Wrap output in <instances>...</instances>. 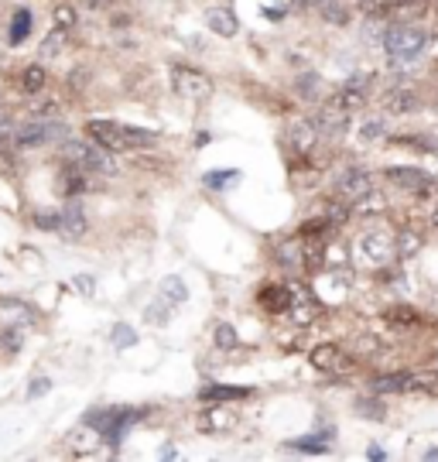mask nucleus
Listing matches in <instances>:
<instances>
[{
	"label": "nucleus",
	"instance_id": "obj_1",
	"mask_svg": "<svg viewBox=\"0 0 438 462\" xmlns=\"http://www.w3.org/2000/svg\"><path fill=\"white\" fill-rule=\"evenodd\" d=\"M86 134L89 141H96L99 148L106 151H124V148H148L158 141L154 131L144 127H127V123H116V120H89L86 123Z\"/></svg>",
	"mask_w": 438,
	"mask_h": 462
},
{
	"label": "nucleus",
	"instance_id": "obj_2",
	"mask_svg": "<svg viewBox=\"0 0 438 462\" xmlns=\"http://www.w3.org/2000/svg\"><path fill=\"white\" fill-rule=\"evenodd\" d=\"M62 158H65V161H76V165L89 168V172L116 175L114 154L106 151V148H99L96 141H72V137H65V144H62Z\"/></svg>",
	"mask_w": 438,
	"mask_h": 462
},
{
	"label": "nucleus",
	"instance_id": "obj_3",
	"mask_svg": "<svg viewBox=\"0 0 438 462\" xmlns=\"http://www.w3.org/2000/svg\"><path fill=\"white\" fill-rule=\"evenodd\" d=\"M383 48H387L394 58L415 62V58L428 48V31H421V28H415V24H398V28H387Z\"/></svg>",
	"mask_w": 438,
	"mask_h": 462
},
{
	"label": "nucleus",
	"instance_id": "obj_4",
	"mask_svg": "<svg viewBox=\"0 0 438 462\" xmlns=\"http://www.w3.org/2000/svg\"><path fill=\"white\" fill-rule=\"evenodd\" d=\"M65 137H69V131H65L62 123L31 120V123H24V127H14L11 144H18V148H41V144H48V141H65Z\"/></svg>",
	"mask_w": 438,
	"mask_h": 462
},
{
	"label": "nucleus",
	"instance_id": "obj_5",
	"mask_svg": "<svg viewBox=\"0 0 438 462\" xmlns=\"http://www.w3.org/2000/svg\"><path fill=\"white\" fill-rule=\"evenodd\" d=\"M172 86L185 99H206L212 93V79L199 69H189V65H172Z\"/></svg>",
	"mask_w": 438,
	"mask_h": 462
},
{
	"label": "nucleus",
	"instance_id": "obj_6",
	"mask_svg": "<svg viewBox=\"0 0 438 462\" xmlns=\"http://www.w3.org/2000/svg\"><path fill=\"white\" fill-rule=\"evenodd\" d=\"M336 192L343 202L349 206H360L366 195H373V175L366 168H346L339 178H336Z\"/></svg>",
	"mask_w": 438,
	"mask_h": 462
},
{
	"label": "nucleus",
	"instance_id": "obj_7",
	"mask_svg": "<svg viewBox=\"0 0 438 462\" xmlns=\"http://www.w3.org/2000/svg\"><path fill=\"white\" fill-rule=\"evenodd\" d=\"M387 182H394V185H400V189H407V192L418 195V199H428L432 189H435V178L425 175L421 168H411V165H394V168H387Z\"/></svg>",
	"mask_w": 438,
	"mask_h": 462
},
{
	"label": "nucleus",
	"instance_id": "obj_8",
	"mask_svg": "<svg viewBox=\"0 0 438 462\" xmlns=\"http://www.w3.org/2000/svg\"><path fill=\"white\" fill-rule=\"evenodd\" d=\"M312 123H315V131L322 137H329V141H339V137L349 131V114L346 110H336V106H329L325 103L319 114L312 116Z\"/></svg>",
	"mask_w": 438,
	"mask_h": 462
},
{
	"label": "nucleus",
	"instance_id": "obj_9",
	"mask_svg": "<svg viewBox=\"0 0 438 462\" xmlns=\"http://www.w3.org/2000/svg\"><path fill=\"white\" fill-rule=\"evenodd\" d=\"M308 360H312L315 370H329V373H343V370H349V356H346L343 346H336V343H322V346H315Z\"/></svg>",
	"mask_w": 438,
	"mask_h": 462
},
{
	"label": "nucleus",
	"instance_id": "obj_10",
	"mask_svg": "<svg viewBox=\"0 0 438 462\" xmlns=\"http://www.w3.org/2000/svg\"><path fill=\"white\" fill-rule=\"evenodd\" d=\"M291 302H295V295H291V288H285V285H264L261 295H257V305L264 308V312H274V315L288 312Z\"/></svg>",
	"mask_w": 438,
	"mask_h": 462
},
{
	"label": "nucleus",
	"instance_id": "obj_11",
	"mask_svg": "<svg viewBox=\"0 0 438 462\" xmlns=\"http://www.w3.org/2000/svg\"><path fill=\"white\" fill-rule=\"evenodd\" d=\"M370 387H373L377 397L398 394V390H415V373H407V370H400V373H380V377L370 380Z\"/></svg>",
	"mask_w": 438,
	"mask_h": 462
},
{
	"label": "nucleus",
	"instance_id": "obj_12",
	"mask_svg": "<svg viewBox=\"0 0 438 462\" xmlns=\"http://www.w3.org/2000/svg\"><path fill=\"white\" fill-rule=\"evenodd\" d=\"M380 110L390 116H407L418 110V97H415L411 89H390V93L380 99Z\"/></svg>",
	"mask_w": 438,
	"mask_h": 462
},
{
	"label": "nucleus",
	"instance_id": "obj_13",
	"mask_svg": "<svg viewBox=\"0 0 438 462\" xmlns=\"http://www.w3.org/2000/svg\"><path fill=\"white\" fill-rule=\"evenodd\" d=\"M236 424V414L233 411H226V407H209V411H202L199 418H195V428L199 431H226V428H233Z\"/></svg>",
	"mask_w": 438,
	"mask_h": 462
},
{
	"label": "nucleus",
	"instance_id": "obj_14",
	"mask_svg": "<svg viewBox=\"0 0 438 462\" xmlns=\"http://www.w3.org/2000/svg\"><path fill=\"white\" fill-rule=\"evenodd\" d=\"M315 137H319V131H315L312 120H291V123H288V141H291L295 151H312Z\"/></svg>",
	"mask_w": 438,
	"mask_h": 462
},
{
	"label": "nucleus",
	"instance_id": "obj_15",
	"mask_svg": "<svg viewBox=\"0 0 438 462\" xmlns=\"http://www.w3.org/2000/svg\"><path fill=\"white\" fill-rule=\"evenodd\" d=\"M325 103L336 106V110H346V114H356V110H363V103H366V93H363V89H353V86H339L336 93H329Z\"/></svg>",
	"mask_w": 438,
	"mask_h": 462
},
{
	"label": "nucleus",
	"instance_id": "obj_16",
	"mask_svg": "<svg viewBox=\"0 0 438 462\" xmlns=\"http://www.w3.org/2000/svg\"><path fill=\"white\" fill-rule=\"evenodd\" d=\"M206 24H209V31L223 35V38H233V35L240 31V21L233 18V11H226V7H212V11H206Z\"/></svg>",
	"mask_w": 438,
	"mask_h": 462
},
{
	"label": "nucleus",
	"instance_id": "obj_17",
	"mask_svg": "<svg viewBox=\"0 0 438 462\" xmlns=\"http://www.w3.org/2000/svg\"><path fill=\"white\" fill-rule=\"evenodd\" d=\"M425 247V233L415 230V226H400L398 240H394V253H398L400 260H407V257H415V253Z\"/></svg>",
	"mask_w": 438,
	"mask_h": 462
},
{
	"label": "nucleus",
	"instance_id": "obj_18",
	"mask_svg": "<svg viewBox=\"0 0 438 462\" xmlns=\"http://www.w3.org/2000/svg\"><path fill=\"white\" fill-rule=\"evenodd\" d=\"M250 397V387H236V384H206L202 387V401H243Z\"/></svg>",
	"mask_w": 438,
	"mask_h": 462
},
{
	"label": "nucleus",
	"instance_id": "obj_19",
	"mask_svg": "<svg viewBox=\"0 0 438 462\" xmlns=\"http://www.w3.org/2000/svg\"><path fill=\"white\" fill-rule=\"evenodd\" d=\"M428 0H394V7H390V14L400 21V24H415L428 14Z\"/></svg>",
	"mask_w": 438,
	"mask_h": 462
},
{
	"label": "nucleus",
	"instance_id": "obj_20",
	"mask_svg": "<svg viewBox=\"0 0 438 462\" xmlns=\"http://www.w3.org/2000/svg\"><path fill=\"white\" fill-rule=\"evenodd\" d=\"M86 230H89L86 212L79 209L76 202H72V206H65V212H62V233H65V236H72V240H79Z\"/></svg>",
	"mask_w": 438,
	"mask_h": 462
},
{
	"label": "nucleus",
	"instance_id": "obj_21",
	"mask_svg": "<svg viewBox=\"0 0 438 462\" xmlns=\"http://www.w3.org/2000/svg\"><path fill=\"white\" fill-rule=\"evenodd\" d=\"M360 247H363V253H366L370 260H387V253L394 251L390 240H387L383 233H366V236L360 240Z\"/></svg>",
	"mask_w": 438,
	"mask_h": 462
},
{
	"label": "nucleus",
	"instance_id": "obj_22",
	"mask_svg": "<svg viewBox=\"0 0 438 462\" xmlns=\"http://www.w3.org/2000/svg\"><path fill=\"white\" fill-rule=\"evenodd\" d=\"M278 264L288 270H302L305 268V243H281L278 247Z\"/></svg>",
	"mask_w": 438,
	"mask_h": 462
},
{
	"label": "nucleus",
	"instance_id": "obj_23",
	"mask_svg": "<svg viewBox=\"0 0 438 462\" xmlns=\"http://www.w3.org/2000/svg\"><path fill=\"white\" fill-rule=\"evenodd\" d=\"M69 449H72L76 456H93V449H96V428H89V424L76 428V431L69 435Z\"/></svg>",
	"mask_w": 438,
	"mask_h": 462
},
{
	"label": "nucleus",
	"instance_id": "obj_24",
	"mask_svg": "<svg viewBox=\"0 0 438 462\" xmlns=\"http://www.w3.org/2000/svg\"><path fill=\"white\" fill-rule=\"evenodd\" d=\"M45 82H48V72L41 69V62L38 65H28V69L21 72V89H24V93H41Z\"/></svg>",
	"mask_w": 438,
	"mask_h": 462
},
{
	"label": "nucleus",
	"instance_id": "obj_25",
	"mask_svg": "<svg viewBox=\"0 0 438 462\" xmlns=\"http://www.w3.org/2000/svg\"><path fill=\"white\" fill-rule=\"evenodd\" d=\"M65 41H69V35H65L62 28H55V31H48V35H45V41H41V48H38V58H41V62L55 58L58 52L65 48Z\"/></svg>",
	"mask_w": 438,
	"mask_h": 462
},
{
	"label": "nucleus",
	"instance_id": "obj_26",
	"mask_svg": "<svg viewBox=\"0 0 438 462\" xmlns=\"http://www.w3.org/2000/svg\"><path fill=\"white\" fill-rule=\"evenodd\" d=\"M295 93L302 99H319L322 97V79L315 76V72H305V76L295 79Z\"/></svg>",
	"mask_w": 438,
	"mask_h": 462
},
{
	"label": "nucleus",
	"instance_id": "obj_27",
	"mask_svg": "<svg viewBox=\"0 0 438 462\" xmlns=\"http://www.w3.org/2000/svg\"><path fill=\"white\" fill-rule=\"evenodd\" d=\"M28 31H31V11H24V7H21L18 14H14V21H11L7 38H11V45H21V41L28 38Z\"/></svg>",
	"mask_w": 438,
	"mask_h": 462
},
{
	"label": "nucleus",
	"instance_id": "obj_28",
	"mask_svg": "<svg viewBox=\"0 0 438 462\" xmlns=\"http://www.w3.org/2000/svg\"><path fill=\"white\" fill-rule=\"evenodd\" d=\"M0 312L11 315L14 322H31V319H35V312L24 305V302H18V298H0Z\"/></svg>",
	"mask_w": 438,
	"mask_h": 462
},
{
	"label": "nucleus",
	"instance_id": "obj_29",
	"mask_svg": "<svg viewBox=\"0 0 438 462\" xmlns=\"http://www.w3.org/2000/svg\"><path fill=\"white\" fill-rule=\"evenodd\" d=\"M161 298L168 302V305H182L185 298H189V291L182 285V277H165V285H161Z\"/></svg>",
	"mask_w": 438,
	"mask_h": 462
},
{
	"label": "nucleus",
	"instance_id": "obj_30",
	"mask_svg": "<svg viewBox=\"0 0 438 462\" xmlns=\"http://www.w3.org/2000/svg\"><path fill=\"white\" fill-rule=\"evenodd\" d=\"M291 319L298 322V326H308L312 319H315V312H319V302L315 298H305V302H291Z\"/></svg>",
	"mask_w": 438,
	"mask_h": 462
},
{
	"label": "nucleus",
	"instance_id": "obj_31",
	"mask_svg": "<svg viewBox=\"0 0 438 462\" xmlns=\"http://www.w3.org/2000/svg\"><path fill=\"white\" fill-rule=\"evenodd\" d=\"M363 38L370 41V45H383V38H387V21H383V11L366 21V31H363Z\"/></svg>",
	"mask_w": 438,
	"mask_h": 462
},
{
	"label": "nucleus",
	"instance_id": "obj_32",
	"mask_svg": "<svg viewBox=\"0 0 438 462\" xmlns=\"http://www.w3.org/2000/svg\"><path fill=\"white\" fill-rule=\"evenodd\" d=\"M212 339H216V346H219V349H236V346H240V336H236V329L226 326V322H219V326L212 329Z\"/></svg>",
	"mask_w": 438,
	"mask_h": 462
},
{
	"label": "nucleus",
	"instance_id": "obj_33",
	"mask_svg": "<svg viewBox=\"0 0 438 462\" xmlns=\"http://www.w3.org/2000/svg\"><path fill=\"white\" fill-rule=\"evenodd\" d=\"M322 4V18L332 21V24H346L349 21V11H346L343 0H319Z\"/></svg>",
	"mask_w": 438,
	"mask_h": 462
},
{
	"label": "nucleus",
	"instance_id": "obj_34",
	"mask_svg": "<svg viewBox=\"0 0 438 462\" xmlns=\"http://www.w3.org/2000/svg\"><path fill=\"white\" fill-rule=\"evenodd\" d=\"M356 411H363L370 422H383V418H387V407H383L377 397H360V401H356Z\"/></svg>",
	"mask_w": 438,
	"mask_h": 462
},
{
	"label": "nucleus",
	"instance_id": "obj_35",
	"mask_svg": "<svg viewBox=\"0 0 438 462\" xmlns=\"http://www.w3.org/2000/svg\"><path fill=\"white\" fill-rule=\"evenodd\" d=\"M35 226H38V230H45V233L62 230V212H52V209L35 212Z\"/></svg>",
	"mask_w": 438,
	"mask_h": 462
},
{
	"label": "nucleus",
	"instance_id": "obj_36",
	"mask_svg": "<svg viewBox=\"0 0 438 462\" xmlns=\"http://www.w3.org/2000/svg\"><path fill=\"white\" fill-rule=\"evenodd\" d=\"M325 219H329L332 226H343L346 219H349V202H343V199H339V202H329V206H325Z\"/></svg>",
	"mask_w": 438,
	"mask_h": 462
},
{
	"label": "nucleus",
	"instance_id": "obj_37",
	"mask_svg": "<svg viewBox=\"0 0 438 462\" xmlns=\"http://www.w3.org/2000/svg\"><path fill=\"white\" fill-rule=\"evenodd\" d=\"M291 449H302V452H315V456H322V452H329V442H322V439H315V435H308V439H291Z\"/></svg>",
	"mask_w": 438,
	"mask_h": 462
},
{
	"label": "nucleus",
	"instance_id": "obj_38",
	"mask_svg": "<svg viewBox=\"0 0 438 462\" xmlns=\"http://www.w3.org/2000/svg\"><path fill=\"white\" fill-rule=\"evenodd\" d=\"M110 339H114L116 349H131L133 343H137V332H133L131 326H124V322H120V326H114V336H110Z\"/></svg>",
	"mask_w": 438,
	"mask_h": 462
},
{
	"label": "nucleus",
	"instance_id": "obj_39",
	"mask_svg": "<svg viewBox=\"0 0 438 462\" xmlns=\"http://www.w3.org/2000/svg\"><path fill=\"white\" fill-rule=\"evenodd\" d=\"M55 28H62V31L76 28V7L72 4H58L55 7Z\"/></svg>",
	"mask_w": 438,
	"mask_h": 462
},
{
	"label": "nucleus",
	"instance_id": "obj_40",
	"mask_svg": "<svg viewBox=\"0 0 438 462\" xmlns=\"http://www.w3.org/2000/svg\"><path fill=\"white\" fill-rule=\"evenodd\" d=\"M0 343H4V349L18 353L21 343H24V329H21V326H7V329H4V336H0Z\"/></svg>",
	"mask_w": 438,
	"mask_h": 462
},
{
	"label": "nucleus",
	"instance_id": "obj_41",
	"mask_svg": "<svg viewBox=\"0 0 438 462\" xmlns=\"http://www.w3.org/2000/svg\"><path fill=\"white\" fill-rule=\"evenodd\" d=\"M236 168H229V172H212V175H206V185L209 189H223V185H229V182H236Z\"/></svg>",
	"mask_w": 438,
	"mask_h": 462
},
{
	"label": "nucleus",
	"instance_id": "obj_42",
	"mask_svg": "<svg viewBox=\"0 0 438 462\" xmlns=\"http://www.w3.org/2000/svg\"><path fill=\"white\" fill-rule=\"evenodd\" d=\"M383 134H387V123H383V120H370V123H363V131H360L363 141H377V137H383Z\"/></svg>",
	"mask_w": 438,
	"mask_h": 462
},
{
	"label": "nucleus",
	"instance_id": "obj_43",
	"mask_svg": "<svg viewBox=\"0 0 438 462\" xmlns=\"http://www.w3.org/2000/svg\"><path fill=\"white\" fill-rule=\"evenodd\" d=\"M329 230V223H319V219H312V223H305L302 226V240H319L322 233Z\"/></svg>",
	"mask_w": 438,
	"mask_h": 462
},
{
	"label": "nucleus",
	"instance_id": "obj_44",
	"mask_svg": "<svg viewBox=\"0 0 438 462\" xmlns=\"http://www.w3.org/2000/svg\"><path fill=\"white\" fill-rule=\"evenodd\" d=\"M48 387H52V380H48V377H35V380H31V387H28V397L48 394Z\"/></svg>",
	"mask_w": 438,
	"mask_h": 462
},
{
	"label": "nucleus",
	"instance_id": "obj_45",
	"mask_svg": "<svg viewBox=\"0 0 438 462\" xmlns=\"http://www.w3.org/2000/svg\"><path fill=\"white\" fill-rule=\"evenodd\" d=\"M76 288L82 291V295H93V277H89V274H79V277H76Z\"/></svg>",
	"mask_w": 438,
	"mask_h": 462
},
{
	"label": "nucleus",
	"instance_id": "obj_46",
	"mask_svg": "<svg viewBox=\"0 0 438 462\" xmlns=\"http://www.w3.org/2000/svg\"><path fill=\"white\" fill-rule=\"evenodd\" d=\"M366 82H370V76H349L343 86H353V89H363V93H366Z\"/></svg>",
	"mask_w": 438,
	"mask_h": 462
},
{
	"label": "nucleus",
	"instance_id": "obj_47",
	"mask_svg": "<svg viewBox=\"0 0 438 462\" xmlns=\"http://www.w3.org/2000/svg\"><path fill=\"white\" fill-rule=\"evenodd\" d=\"M366 459H373V462H380V459H387V452H383L380 445H370V449H366Z\"/></svg>",
	"mask_w": 438,
	"mask_h": 462
},
{
	"label": "nucleus",
	"instance_id": "obj_48",
	"mask_svg": "<svg viewBox=\"0 0 438 462\" xmlns=\"http://www.w3.org/2000/svg\"><path fill=\"white\" fill-rule=\"evenodd\" d=\"M79 4H82V7H89V11H96V7H103L106 0H79Z\"/></svg>",
	"mask_w": 438,
	"mask_h": 462
},
{
	"label": "nucleus",
	"instance_id": "obj_49",
	"mask_svg": "<svg viewBox=\"0 0 438 462\" xmlns=\"http://www.w3.org/2000/svg\"><path fill=\"white\" fill-rule=\"evenodd\" d=\"M7 141H11V137H7V134H4V131H0V151L7 148Z\"/></svg>",
	"mask_w": 438,
	"mask_h": 462
},
{
	"label": "nucleus",
	"instance_id": "obj_50",
	"mask_svg": "<svg viewBox=\"0 0 438 462\" xmlns=\"http://www.w3.org/2000/svg\"><path fill=\"white\" fill-rule=\"evenodd\" d=\"M432 226H438V206L432 209Z\"/></svg>",
	"mask_w": 438,
	"mask_h": 462
},
{
	"label": "nucleus",
	"instance_id": "obj_51",
	"mask_svg": "<svg viewBox=\"0 0 438 462\" xmlns=\"http://www.w3.org/2000/svg\"><path fill=\"white\" fill-rule=\"evenodd\" d=\"M308 4H312V0H295V7H308Z\"/></svg>",
	"mask_w": 438,
	"mask_h": 462
},
{
	"label": "nucleus",
	"instance_id": "obj_52",
	"mask_svg": "<svg viewBox=\"0 0 438 462\" xmlns=\"http://www.w3.org/2000/svg\"><path fill=\"white\" fill-rule=\"evenodd\" d=\"M435 72H438V62H435Z\"/></svg>",
	"mask_w": 438,
	"mask_h": 462
},
{
	"label": "nucleus",
	"instance_id": "obj_53",
	"mask_svg": "<svg viewBox=\"0 0 438 462\" xmlns=\"http://www.w3.org/2000/svg\"><path fill=\"white\" fill-rule=\"evenodd\" d=\"M435 114H438V110H435Z\"/></svg>",
	"mask_w": 438,
	"mask_h": 462
}]
</instances>
